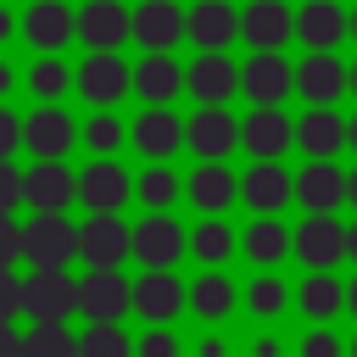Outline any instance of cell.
Wrapping results in <instances>:
<instances>
[{
	"mask_svg": "<svg viewBox=\"0 0 357 357\" xmlns=\"http://www.w3.org/2000/svg\"><path fill=\"white\" fill-rule=\"evenodd\" d=\"M22 257L33 268H67L78 257V229L61 212H39L33 223H22Z\"/></svg>",
	"mask_w": 357,
	"mask_h": 357,
	"instance_id": "2",
	"label": "cell"
},
{
	"mask_svg": "<svg viewBox=\"0 0 357 357\" xmlns=\"http://www.w3.org/2000/svg\"><path fill=\"white\" fill-rule=\"evenodd\" d=\"M351 257H357V229H351Z\"/></svg>",
	"mask_w": 357,
	"mask_h": 357,
	"instance_id": "50",
	"label": "cell"
},
{
	"mask_svg": "<svg viewBox=\"0 0 357 357\" xmlns=\"http://www.w3.org/2000/svg\"><path fill=\"white\" fill-rule=\"evenodd\" d=\"M296 195L307 201V212H335V206L351 195V178H340V173L318 156V162H307V173L296 178Z\"/></svg>",
	"mask_w": 357,
	"mask_h": 357,
	"instance_id": "12",
	"label": "cell"
},
{
	"mask_svg": "<svg viewBox=\"0 0 357 357\" xmlns=\"http://www.w3.org/2000/svg\"><path fill=\"white\" fill-rule=\"evenodd\" d=\"M296 139L307 145V156H324V162H329V156L340 151V139H351V128H346L329 106H318V112H307V123L296 128Z\"/></svg>",
	"mask_w": 357,
	"mask_h": 357,
	"instance_id": "22",
	"label": "cell"
},
{
	"mask_svg": "<svg viewBox=\"0 0 357 357\" xmlns=\"http://www.w3.org/2000/svg\"><path fill=\"white\" fill-rule=\"evenodd\" d=\"M134 89H139L145 100H173V95H178V61H167V56L156 50L151 61L134 67Z\"/></svg>",
	"mask_w": 357,
	"mask_h": 357,
	"instance_id": "27",
	"label": "cell"
},
{
	"mask_svg": "<svg viewBox=\"0 0 357 357\" xmlns=\"http://www.w3.org/2000/svg\"><path fill=\"white\" fill-rule=\"evenodd\" d=\"M134 307V284L117 273V268H89V279H84V312L95 318V324H112L117 312H128Z\"/></svg>",
	"mask_w": 357,
	"mask_h": 357,
	"instance_id": "7",
	"label": "cell"
},
{
	"mask_svg": "<svg viewBox=\"0 0 357 357\" xmlns=\"http://www.w3.org/2000/svg\"><path fill=\"white\" fill-rule=\"evenodd\" d=\"M139 195H145V201H151V206H167V201H173V195H178V178H173V173H167V167H151V173H145V178H139Z\"/></svg>",
	"mask_w": 357,
	"mask_h": 357,
	"instance_id": "34",
	"label": "cell"
},
{
	"mask_svg": "<svg viewBox=\"0 0 357 357\" xmlns=\"http://www.w3.org/2000/svg\"><path fill=\"white\" fill-rule=\"evenodd\" d=\"M128 251H134V234H128L112 212H95V218L78 229V257H84L89 268H117Z\"/></svg>",
	"mask_w": 357,
	"mask_h": 357,
	"instance_id": "3",
	"label": "cell"
},
{
	"mask_svg": "<svg viewBox=\"0 0 357 357\" xmlns=\"http://www.w3.org/2000/svg\"><path fill=\"white\" fill-rule=\"evenodd\" d=\"M351 22L340 17V6L335 0H307V11L296 17V33L312 45V50H329V45H340V33H346Z\"/></svg>",
	"mask_w": 357,
	"mask_h": 357,
	"instance_id": "20",
	"label": "cell"
},
{
	"mask_svg": "<svg viewBox=\"0 0 357 357\" xmlns=\"http://www.w3.org/2000/svg\"><path fill=\"white\" fill-rule=\"evenodd\" d=\"M351 33H357V17H351Z\"/></svg>",
	"mask_w": 357,
	"mask_h": 357,
	"instance_id": "53",
	"label": "cell"
},
{
	"mask_svg": "<svg viewBox=\"0 0 357 357\" xmlns=\"http://www.w3.org/2000/svg\"><path fill=\"white\" fill-rule=\"evenodd\" d=\"M22 257V229L11 223V212H0V268H11Z\"/></svg>",
	"mask_w": 357,
	"mask_h": 357,
	"instance_id": "39",
	"label": "cell"
},
{
	"mask_svg": "<svg viewBox=\"0 0 357 357\" xmlns=\"http://www.w3.org/2000/svg\"><path fill=\"white\" fill-rule=\"evenodd\" d=\"M290 84H296V73L284 67L279 50H257V56L240 67V89H245L257 106H279V100L290 95Z\"/></svg>",
	"mask_w": 357,
	"mask_h": 357,
	"instance_id": "4",
	"label": "cell"
},
{
	"mask_svg": "<svg viewBox=\"0 0 357 357\" xmlns=\"http://www.w3.org/2000/svg\"><path fill=\"white\" fill-rule=\"evenodd\" d=\"M290 190H296V184H290V173H284V167H273V162H257V167L245 173V184H240V195H245L257 212H279V206L290 201Z\"/></svg>",
	"mask_w": 357,
	"mask_h": 357,
	"instance_id": "21",
	"label": "cell"
},
{
	"mask_svg": "<svg viewBox=\"0 0 357 357\" xmlns=\"http://www.w3.org/2000/svg\"><path fill=\"white\" fill-rule=\"evenodd\" d=\"M296 84H301V95L312 100V106H329L346 84H351V73L329 56V50H312L307 61H301V73H296Z\"/></svg>",
	"mask_w": 357,
	"mask_h": 357,
	"instance_id": "11",
	"label": "cell"
},
{
	"mask_svg": "<svg viewBox=\"0 0 357 357\" xmlns=\"http://www.w3.org/2000/svg\"><path fill=\"white\" fill-rule=\"evenodd\" d=\"M184 84H190V95H195V100L218 106V100H229V95H234L240 73H234V67H229V61H223L218 50H206V56H201V61H195V67L184 73Z\"/></svg>",
	"mask_w": 357,
	"mask_h": 357,
	"instance_id": "16",
	"label": "cell"
},
{
	"mask_svg": "<svg viewBox=\"0 0 357 357\" xmlns=\"http://www.w3.org/2000/svg\"><path fill=\"white\" fill-rule=\"evenodd\" d=\"M290 28H296V22H290V11H284L279 0H251V11L240 17V33H245L257 50H279V45L290 39Z\"/></svg>",
	"mask_w": 357,
	"mask_h": 357,
	"instance_id": "15",
	"label": "cell"
},
{
	"mask_svg": "<svg viewBox=\"0 0 357 357\" xmlns=\"http://www.w3.org/2000/svg\"><path fill=\"white\" fill-rule=\"evenodd\" d=\"M234 11L223 6V0H201L195 11H190V39L195 45H206V50H218V45H229L234 39Z\"/></svg>",
	"mask_w": 357,
	"mask_h": 357,
	"instance_id": "26",
	"label": "cell"
},
{
	"mask_svg": "<svg viewBox=\"0 0 357 357\" xmlns=\"http://www.w3.org/2000/svg\"><path fill=\"white\" fill-rule=\"evenodd\" d=\"M245 251H251L257 262H279V257L290 251V234H284L279 223H251V234H245Z\"/></svg>",
	"mask_w": 357,
	"mask_h": 357,
	"instance_id": "30",
	"label": "cell"
},
{
	"mask_svg": "<svg viewBox=\"0 0 357 357\" xmlns=\"http://www.w3.org/2000/svg\"><path fill=\"white\" fill-rule=\"evenodd\" d=\"M78 357H128V335H117L112 324H95L84 335V351Z\"/></svg>",
	"mask_w": 357,
	"mask_h": 357,
	"instance_id": "33",
	"label": "cell"
},
{
	"mask_svg": "<svg viewBox=\"0 0 357 357\" xmlns=\"http://www.w3.org/2000/svg\"><path fill=\"white\" fill-rule=\"evenodd\" d=\"M139 357H173V340H167V335H151V340L139 346Z\"/></svg>",
	"mask_w": 357,
	"mask_h": 357,
	"instance_id": "45",
	"label": "cell"
},
{
	"mask_svg": "<svg viewBox=\"0 0 357 357\" xmlns=\"http://www.w3.org/2000/svg\"><path fill=\"white\" fill-rule=\"evenodd\" d=\"M340 301H346V296H340V284H335L329 273H312V279L301 284V307H307L312 318H329V312H335Z\"/></svg>",
	"mask_w": 357,
	"mask_h": 357,
	"instance_id": "31",
	"label": "cell"
},
{
	"mask_svg": "<svg viewBox=\"0 0 357 357\" xmlns=\"http://www.w3.org/2000/svg\"><path fill=\"white\" fill-rule=\"evenodd\" d=\"M6 33H11V17H6V11H0V39H6Z\"/></svg>",
	"mask_w": 357,
	"mask_h": 357,
	"instance_id": "47",
	"label": "cell"
},
{
	"mask_svg": "<svg viewBox=\"0 0 357 357\" xmlns=\"http://www.w3.org/2000/svg\"><path fill=\"white\" fill-rule=\"evenodd\" d=\"M351 89H357V67H351Z\"/></svg>",
	"mask_w": 357,
	"mask_h": 357,
	"instance_id": "51",
	"label": "cell"
},
{
	"mask_svg": "<svg viewBox=\"0 0 357 357\" xmlns=\"http://www.w3.org/2000/svg\"><path fill=\"white\" fill-rule=\"evenodd\" d=\"M178 301H184V290H178V279H173L167 268H151V273L134 284V307H139L145 318H167V312H178Z\"/></svg>",
	"mask_w": 357,
	"mask_h": 357,
	"instance_id": "23",
	"label": "cell"
},
{
	"mask_svg": "<svg viewBox=\"0 0 357 357\" xmlns=\"http://www.w3.org/2000/svg\"><path fill=\"white\" fill-rule=\"evenodd\" d=\"M6 89H11V73H6V67H0V95H6Z\"/></svg>",
	"mask_w": 357,
	"mask_h": 357,
	"instance_id": "46",
	"label": "cell"
},
{
	"mask_svg": "<svg viewBox=\"0 0 357 357\" xmlns=\"http://www.w3.org/2000/svg\"><path fill=\"white\" fill-rule=\"evenodd\" d=\"M190 28V17H178V6L173 0H145L139 11H134V39L139 45H151V50H167V45H178V33Z\"/></svg>",
	"mask_w": 357,
	"mask_h": 357,
	"instance_id": "10",
	"label": "cell"
},
{
	"mask_svg": "<svg viewBox=\"0 0 357 357\" xmlns=\"http://www.w3.org/2000/svg\"><path fill=\"white\" fill-rule=\"evenodd\" d=\"M234 139H240V128H234V117H229V112L206 106V112H195V117H190V145H195L206 162L229 156V151H234Z\"/></svg>",
	"mask_w": 357,
	"mask_h": 357,
	"instance_id": "18",
	"label": "cell"
},
{
	"mask_svg": "<svg viewBox=\"0 0 357 357\" xmlns=\"http://www.w3.org/2000/svg\"><path fill=\"white\" fill-rule=\"evenodd\" d=\"M117 139H123V128H117L112 117H95V123H89V145H95V151H112Z\"/></svg>",
	"mask_w": 357,
	"mask_h": 357,
	"instance_id": "41",
	"label": "cell"
},
{
	"mask_svg": "<svg viewBox=\"0 0 357 357\" xmlns=\"http://www.w3.org/2000/svg\"><path fill=\"white\" fill-rule=\"evenodd\" d=\"M351 201H357V173H351Z\"/></svg>",
	"mask_w": 357,
	"mask_h": 357,
	"instance_id": "48",
	"label": "cell"
},
{
	"mask_svg": "<svg viewBox=\"0 0 357 357\" xmlns=\"http://www.w3.org/2000/svg\"><path fill=\"white\" fill-rule=\"evenodd\" d=\"M178 139H190V128H178L173 112H145V117L134 123V145H139L145 156H167V151H178Z\"/></svg>",
	"mask_w": 357,
	"mask_h": 357,
	"instance_id": "25",
	"label": "cell"
},
{
	"mask_svg": "<svg viewBox=\"0 0 357 357\" xmlns=\"http://www.w3.org/2000/svg\"><path fill=\"white\" fill-rule=\"evenodd\" d=\"M229 195H234V178H229V167H218V162H206V167L190 178V201L206 206V212L229 206Z\"/></svg>",
	"mask_w": 357,
	"mask_h": 357,
	"instance_id": "29",
	"label": "cell"
},
{
	"mask_svg": "<svg viewBox=\"0 0 357 357\" xmlns=\"http://www.w3.org/2000/svg\"><path fill=\"white\" fill-rule=\"evenodd\" d=\"M73 195H78V178H73L61 162H39V167L22 173V201H28L33 212H61Z\"/></svg>",
	"mask_w": 357,
	"mask_h": 357,
	"instance_id": "6",
	"label": "cell"
},
{
	"mask_svg": "<svg viewBox=\"0 0 357 357\" xmlns=\"http://www.w3.org/2000/svg\"><path fill=\"white\" fill-rule=\"evenodd\" d=\"M0 357H22V335L11 324H0Z\"/></svg>",
	"mask_w": 357,
	"mask_h": 357,
	"instance_id": "44",
	"label": "cell"
},
{
	"mask_svg": "<svg viewBox=\"0 0 357 357\" xmlns=\"http://www.w3.org/2000/svg\"><path fill=\"white\" fill-rule=\"evenodd\" d=\"M190 301H195V312L201 318H218V312H229V301H234V290H229V279H218V273H206L195 290H190Z\"/></svg>",
	"mask_w": 357,
	"mask_h": 357,
	"instance_id": "32",
	"label": "cell"
},
{
	"mask_svg": "<svg viewBox=\"0 0 357 357\" xmlns=\"http://www.w3.org/2000/svg\"><path fill=\"white\" fill-rule=\"evenodd\" d=\"M240 139H245V151L251 156H262V162H273L290 139H296V128L284 123V112L279 106H257L251 117H245V128H240Z\"/></svg>",
	"mask_w": 357,
	"mask_h": 357,
	"instance_id": "9",
	"label": "cell"
},
{
	"mask_svg": "<svg viewBox=\"0 0 357 357\" xmlns=\"http://www.w3.org/2000/svg\"><path fill=\"white\" fill-rule=\"evenodd\" d=\"M346 301H351V307H357V284H351V296H346Z\"/></svg>",
	"mask_w": 357,
	"mask_h": 357,
	"instance_id": "49",
	"label": "cell"
},
{
	"mask_svg": "<svg viewBox=\"0 0 357 357\" xmlns=\"http://www.w3.org/2000/svg\"><path fill=\"white\" fill-rule=\"evenodd\" d=\"M78 195H84L95 212H117V206L128 201V173H123L117 162H95V167L78 178Z\"/></svg>",
	"mask_w": 357,
	"mask_h": 357,
	"instance_id": "19",
	"label": "cell"
},
{
	"mask_svg": "<svg viewBox=\"0 0 357 357\" xmlns=\"http://www.w3.org/2000/svg\"><path fill=\"white\" fill-rule=\"evenodd\" d=\"M178 251H184V234H178L173 218H145V223L134 229V257H139V262L167 268V262H178Z\"/></svg>",
	"mask_w": 357,
	"mask_h": 357,
	"instance_id": "14",
	"label": "cell"
},
{
	"mask_svg": "<svg viewBox=\"0 0 357 357\" xmlns=\"http://www.w3.org/2000/svg\"><path fill=\"white\" fill-rule=\"evenodd\" d=\"M17 312H28V296H22V279L11 268H0V324H11Z\"/></svg>",
	"mask_w": 357,
	"mask_h": 357,
	"instance_id": "36",
	"label": "cell"
},
{
	"mask_svg": "<svg viewBox=\"0 0 357 357\" xmlns=\"http://www.w3.org/2000/svg\"><path fill=\"white\" fill-rule=\"evenodd\" d=\"M301 357H340V346H335V335H307Z\"/></svg>",
	"mask_w": 357,
	"mask_h": 357,
	"instance_id": "43",
	"label": "cell"
},
{
	"mask_svg": "<svg viewBox=\"0 0 357 357\" xmlns=\"http://www.w3.org/2000/svg\"><path fill=\"white\" fill-rule=\"evenodd\" d=\"M128 28H134V17H128L117 0H89V6H84V17H78L84 45H95V50L123 45V39H128Z\"/></svg>",
	"mask_w": 357,
	"mask_h": 357,
	"instance_id": "8",
	"label": "cell"
},
{
	"mask_svg": "<svg viewBox=\"0 0 357 357\" xmlns=\"http://www.w3.org/2000/svg\"><path fill=\"white\" fill-rule=\"evenodd\" d=\"M229 245H234V240H229L223 223H201V229H195V257L218 262V257H229Z\"/></svg>",
	"mask_w": 357,
	"mask_h": 357,
	"instance_id": "35",
	"label": "cell"
},
{
	"mask_svg": "<svg viewBox=\"0 0 357 357\" xmlns=\"http://www.w3.org/2000/svg\"><path fill=\"white\" fill-rule=\"evenodd\" d=\"M251 307H257V312H279V307H284V284H279V279H257V284H251Z\"/></svg>",
	"mask_w": 357,
	"mask_h": 357,
	"instance_id": "38",
	"label": "cell"
},
{
	"mask_svg": "<svg viewBox=\"0 0 357 357\" xmlns=\"http://www.w3.org/2000/svg\"><path fill=\"white\" fill-rule=\"evenodd\" d=\"M17 201H22V173H17V167L0 156V212H11Z\"/></svg>",
	"mask_w": 357,
	"mask_h": 357,
	"instance_id": "40",
	"label": "cell"
},
{
	"mask_svg": "<svg viewBox=\"0 0 357 357\" xmlns=\"http://www.w3.org/2000/svg\"><path fill=\"white\" fill-rule=\"evenodd\" d=\"M296 251H301L307 268H329L335 257L351 251V229H340L329 212H312V218L301 223V234H296Z\"/></svg>",
	"mask_w": 357,
	"mask_h": 357,
	"instance_id": "5",
	"label": "cell"
},
{
	"mask_svg": "<svg viewBox=\"0 0 357 357\" xmlns=\"http://www.w3.org/2000/svg\"><path fill=\"white\" fill-rule=\"evenodd\" d=\"M61 89H67V67H61V61H39V67H33V95H39V100H56Z\"/></svg>",
	"mask_w": 357,
	"mask_h": 357,
	"instance_id": "37",
	"label": "cell"
},
{
	"mask_svg": "<svg viewBox=\"0 0 357 357\" xmlns=\"http://www.w3.org/2000/svg\"><path fill=\"white\" fill-rule=\"evenodd\" d=\"M351 145H357V123H351Z\"/></svg>",
	"mask_w": 357,
	"mask_h": 357,
	"instance_id": "52",
	"label": "cell"
},
{
	"mask_svg": "<svg viewBox=\"0 0 357 357\" xmlns=\"http://www.w3.org/2000/svg\"><path fill=\"white\" fill-rule=\"evenodd\" d=\"M84 340L67 335V324H33L22 335V357H78Z\"/></svg>",
	"mask_w": 357,
	"mask_h": 357,
	"instance_id": "28",
	"label": "cell"
},
{
	"mask_svg": "<svg viewBox=\"0 0 357 357\" xmlns=\"http://www.w3.org/2000/svg\"><path fill=\"white\" fill-rule=\"evenodd\" d=\"M17 139H22V123L0 106V156H11V151H17Z\"/></svg>",
	"mask_w": 357,
	"mask_h": 357,
	"instance_id": "42",
	"label": "cell"
},
{
	"mask_svg": "<svg viewBox=\"0 0 357 357\" xmlns=\"http://www.w3.org/2000/svg\"><path fill=\"white\" fill-rule=\"evenodd\" d=\"M22 296L33 324H67V312L84 307V284H73L67 268H33V279H22Z\"/></svg>",
	"mask_w": 357,
	"mask_h": 357,
	"instance_id": "1",
	"label": "cell"
},
{
	"mask_svg": "<svg viewBox=\"0 0 357 357\" xmlns=\"http://www.w3.org/2000/svg\"><path fill=\"white\" fill-rule=\"evenodd\" d=\"M22 28H28V39H33V45L56 50V45H67V33H73L78 22L67 17V6H61V0H39V6L22 17Z\"/></svg>",
	"mask_w": 357,
	"mask_h": 357,
	"instance_id": "24",
	"label": "cell"
},
{
	"mask_svg": "<svg viewBox=\"0 0 357 357\" xmlns=\"http://www.w3.org/2000/svg\"><path fill=\"white\" fill-rule=\"evenodd\" d=\"M22 139L33 145V156H39V162H56V156L73 145V123H67V112L45 106V112H33V117L22 123Z\"/></svg>",
	"mask_w": 357,
	"mask_h": 357,
	"instance_id": "17",
	"label": "cell"
},
{
	"mask_svg": "<svg viewBox=\"0 0 357 357\" xmlns=\"http://www.w3.org/2000/svg\"><path fill=\"white\" fill-rule=\"evenodd\" d=\"M78 89L89 95V100H100V106H112L123 89H128V67L112 56V50H95L84 67H78Z\"/></svg>",
	"mask_w": 357,
	"mask_h": 357,
	"instance_id": "13",
	"label": "cell"
},
{
	"mask_svg": "<svg viewBox=\"0 0 357 357\" xmlns=\"http://www.w3.org/2000/svg\"><path fill=\"white\" fill-rule=\"evenodd\" d=\"M351 357H357V346H351Z\"/></svg>",
	"mask_w": 357,
	"mask_h": 357,
	"instance_id": "54",
	"label": "cell"
}]
</instances>
